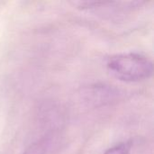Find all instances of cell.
<instances>
[{
	"label": "cell",
	"instance_id": "3",
	"mask_svg": "<svg viewBox=\"0 0 154 154\" xmlns=\"http://www.w3.org/2000/svg\"><path fill=\"white\" fill-rule=\"evenodd\" d=\"M132 147L133 143L131 141L122 142L107 149L104 154H130Z\"/></svg>",
	"mask_w": 154,
	"mask_h": 154
},
{
	"label": "cell",
	"instance_id": "1",
	"mask_svg": "<svg viewBox=\"0 0 154 154\" xmlns=\"http://www.w3.org/2000/svg\"><path fill=\"white\" fill-rule=\"evenodd\" d=\"M107 69L116 79L125 82H139L153 72L152 61L143 54L128 52L116 54L107 60Z\"/></svg>",
	"mask_w": 154,
	"mask_h": 154
},
{
	"label": "cell",
	"instance_id": "2",
	"mask_svg": "<svg viewBox=\"0 0 154 154\" xmlns=\"http://www.w3.org/2000/svg\"><path fill=\"white\" fill-rule=\"evenodd\" d=\"M50 143L49 136H45L31 144L22 154H47Z\"/></svg>",
	"mask_w": 154,
	"mask_h": 154
}]
</instances>
